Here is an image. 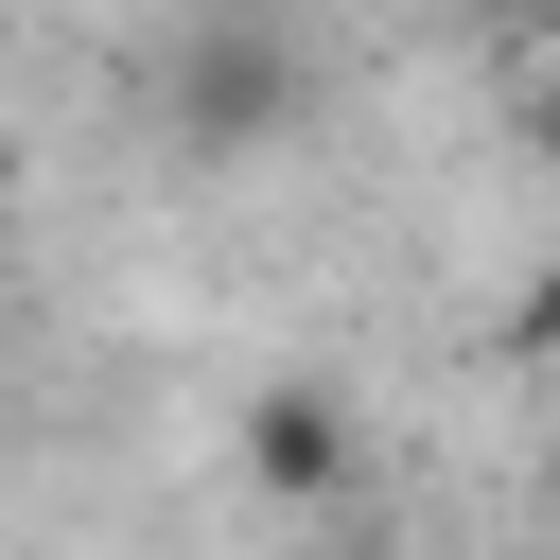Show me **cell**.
<instances>
[{
  "instance_id": "6da1fadb",
  "label": "cell",
  "mask_w": 560,
  "mask_h": 560,
  "mask_svg": "<svg viewBox=\"0 0 560 560\" xmlns=\"http://www.w3.org/2000/svg\"><path fill=\"white\" fill-rule=\"evenodd\" d=\"M158 105H175L192 158H245V140H280V122L315 105V52H298L280 18H175V35H158Z\"/></svg>"
},
{
  "instance_id": "7a4b0ae2",
  "label": "cell",
  "mask_w": 560,
  "mask_h": 560,
  "mask_svg": "<svg viewBox=\"0 0 560 560\" xmlns=\"http://www.w3.org/2000/svg\"><path fill=\"white\" fill-rule=\"evenodd\" d=\"M228 455H245V490H262V508H332V490H350V455H368V420H350V385H262Z\"/></svg>"
},
{
  "instance_id": "3957f363",
  "label": "cell",
  "mask_w": 560,
  "mask_h": 560,
  "mask_svg": "<svg viewBox=\"0 0 560 560\" xmlns=\"http://www.w3.org/2000/svg\"><path fill=\"white\" fill-rule=\"evenodd\" d=\"M508 350H525V368H560V262H542V280L508 298Z\"/></svg>"
},
{
  "instance_id": "277c9868",
  "label": "cell",
  "mask_w": 560,
  "mask_h": 560,
  "mask_svg": "<svg viewBox=\"0 0 560 560\" xmlns=\"http://www.w3.org/2000/svg\"><path fill=\"white\" fill-rule=\"evenodd\" d=\"M525 122H542V158H560V18L525 35Z\"/></svg>"
},
{
  "instance_id": "5b68a950",
  "label": "cell",
  "mask_w": 560,
  "mask_h": 560,
  "mask_svg": "<svg viewBox=\"0 0 560 560\" xmlns=\"http://www.w3.org/2000/svg\"><path fill=\"white\" fill-rule=\"evenodd\" d=\"M0 175H18V140H0Z\"/></svg>"
}]
</instances>
